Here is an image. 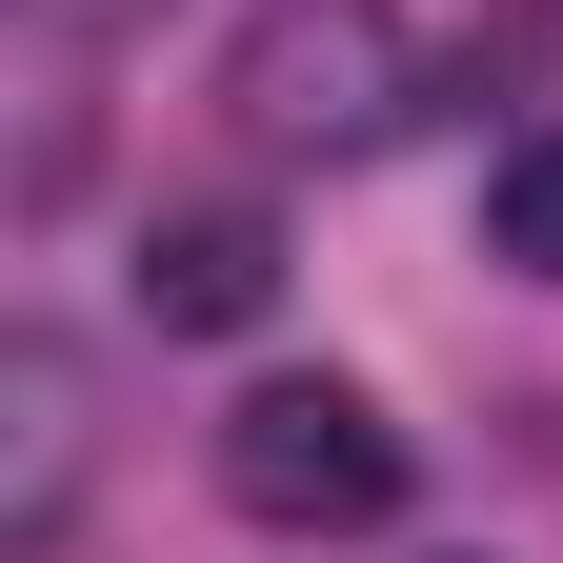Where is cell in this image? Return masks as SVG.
Returning a JSON list of instances; mask_svg holds the SVG:
<instances>
[{
  "mask_svg": "<svg viewBox=\"0 0 563 563\" xmlns=\"http://www.w3.org/2000/svg\"><path fill=\"white\" fill-rule=\"evenodd\" d=\"M222 504L282 523V543H363L402 504V422L363 383H242L222 402Z\"/></svg>",
  "mask_w": 563,
  "mask_h": 563,
  "instance_id": "6da1fadb",
  "label": "cell"
},
{
  "mask_svg": "<svg viewBox=\"0 0 563 563\" xmlns=\"http://www.w3.org/2000/svg\"><path fill=\"white\" fill-rule=\"evenodd\" d=\"M402 101H422V41L383 21V0H262L242 21V121L282 141V162H363V141H402Z\"/></svg>",
  "mask_w": 563,
  "mask_h": 563,
  "instance_id": "7a4b0ae2",
  "label": "cell"
},
{
  "mask_svg": "<svg viewBox=\"0 0 563 563\" xmlns=\"http://www.w3.org/2000/svg\"><path fill=\"white\" fill-rule=\"evenodd\" d=\"M282 302V222L262 201H181V222H141V322H181V342H222Z\"/></svg>",
  "mask_w": 563,
  "mask_h": 563,
  "instance_id": "3957f363",
  "label": "cell"
},
{
  "mask_svg": "<svg viewBox=\"0 0 563 563\" xmlns=\"http://www.w3.org/2000/svg\"><path fill=\"white\" fill-rule=\"evenodd\" d=\"M483 242H504L523 282H563V121H543V141H504V181H483Z\"/></svg>",
  "mask_w": 563,
  "mask_h": 563,
  "instance_id": "277c9868",
  "label": "cell"
},
{
  "mask_svg": "<svg viewBox=\"0 0 563 563\" xmlns=\"http://www.w3.org/2000/svg\"><path fill=\"white\" fill-rule=\"evenodd\" d=\"M41 21H141V0H41Z\"/></svg>",
  "mask_w": 563,
  "mask_h": 563,
  "instance_id": "5b68a950",
  "label": "cell"
}]
</instances>
